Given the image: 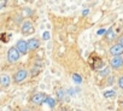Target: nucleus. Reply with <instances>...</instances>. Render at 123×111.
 Masks as SVG:
<instances>
[{"instance_id":"1","label":"nucleus","mask_w":123,"mask_h":111,"mask_svg":"<svg viewBox=\"0 0 123 111\" xmlns=\"http://www.w3.org/2000/svg\"><path fill=\"white\" fill-rule=\"evenodd\" d=\"M21 58V53L18 52V49L16 47H11L7 51V61L10 63H16L17 61H19Z\"/></svg>"},{"instance_id":"2","label":"nucleus","mask_w":123,"mask_h":111,"mask_svg":"<svg viewBox=\"0 0 123 111\" xmlns=\"http://www.w3.org/2000/svg\"><path fill=\"white\" fill-rule=\"evenodd\" d=\"M47 99V95L46 93L43 92H39V93H35L31 98H30V103L34 104V105H41L42 103H45Z\"/></svg>"},{"instance_id":"3","label":"nucleus","mask_w":123,"mask_h":111,"mask_svg":"<svg viewBox=\"0 0 123 111\" xmlns=\"http://www.w3.org/2000/svg\"><path fill=\"white\" fill-rule=\"evenodd\" d=\"M28 71L25 70V69H19V70H17L16 73H15V75H13V81L16 82V83H19V82H22V81H24L27 77H28Z\"/></svg>"},{"instance_id":"4","label":"nucleus","mask_w":123,"mask_h":111,"mask_svg":"<svg viewBox=\"0 0 123 111\" xmlns=\"http://www.w3.org/2000/svg\"><path fill=\"white\" fill-rule=\"evenodd\" d=\"M109 52L112 57H119V56L123 54V46H121L119 43H115L110 47Z\"/></svg>"},{"instance_id":"5","label":"nucleus","mask_w":123,"mask_h":111,"mask_svg":"<svg viewBox=\"0 0 123 111\" xmlns=\"http://www.w3.org/2000/svg\"><path fill=\"white\" fill-rule=\"evenodd\" d=\"M110 67L112 69H119L123 67V57L119 56V57H112L111 61H110Z\"/></svg>"},{"instance_id":"6","label":"nucleus","mask_w":123,"mask_h":111,"mask_svg":"<svg viewBox=\"0 0 123 111\" xmlns=\"http://www.w3.org/2000/svg\"><path fill=\"white\" fill-rule=\"evenodd\" d=\"M21 30L23 34H33L34 33V25L30 21H24L22 23V27H21Z\"/></svg>"},{"instance_id":"7","label":"nucleus","mask_w":123,"mask_h":111,"mask_svg":"<svg viewBox=\"0 0 123 111\" xmlns=\"http://www.w3.org/2000/svg\"><path fill=\"white\" fill-rule=\"evenodd\" d=\"M16 48L18 49V52H19L21 54H25V53L29 51L28 43H27L25 40H18L17 43H16Z\"/></svg>"},{"instance_id":"8","label":"nucleus","mask_w":123,"mask_h":111,"mask_svg":"<svg viewBox=\"0 0 123 111\" xmlns=\"http://www.w3.org/2000/svg\"><path fill=\"white\" fill-rule=\"evenodd\" d=\"M27 43H28V48H29L30 51H34V49L39 48V46H40V41H39L36 37L29 39V40L27 41Z\"/></svg>"},{"instance_id":"9","label":"nucleus","mask_w":123,"mask_h":111,"mask_svg":"<svg viewBox=\"0 0 123 111\" xmlns=\"http://www.w3.org/2000/svg\"><path fill=\"white\" fill-rule=\"evenodd\" d=\"M10 83H11V77H10L7 74L0 76V86H1V87L6 88V87L10 86Z\"/></svg>"},{"instance_id":"10","label":"nucleus","mask_w":123,"mask_h":111,"mask_svg":"<svg viewBox=\"0 0 123 111\" xmlns=\"http://www.w3.org/2000/svg\"><path fill=\"white\" fill-rule=\"evenodd\" d=\"M71 79H73V81H74L76 85H80V83H82V77H81L79 74H73Z\"/></svg>"},{"instance_id":"11","label":"nucleus","mask_w":123,"mask_h":111,"mask_svg":"<svg viewBox=\"0 0 123 111\" xmlns=\"http://www.w3.org/2000/svg\"><path fill=\"white\" fill-rule=\"evenodd\" d=\"M49 107H54L55 106V100L53 99V98H51V97H47V99H46V101H45Z\"/></svg>"},{"instance_id":"12","label":"nucleus","mask_w":123,"mask_h":111,"mask_svg":"<svg viewBox=\"0 0 123 111\" xmlns=\"http://www.w3.org/2000/svg\"><path fill=\"white\" fill-rule=\"evenodd\" d=\"M105 37H106V40H112L113 37H115V31H113V29H110V30H107V33H106V35H105Z\"/></svg>"},{"instance_id":"13","label":"nucleus","mask_w":123,"mask_h":111,"mask_svg":"<svg viewBox=\"0 0 123 111\" xmlns=\"http://www.w3.org/2000/svg\"><path fill=\"white\" fill-rule=\"evenodd\" d=\"M116 92L112 89V91H107V92H104V98H111V97H115Z\"/></svg>"},{"instance_id":"14","label":"nucleus","mask_w":123,"mask_h":111,"mask_svg":"<svg viewBox=\"0 0 123 111\" xmlns=\"http://www.w3.org/2000/svg\"><path fill=\"white\" fill-rule=\"evenodd\" d=\"M57 95H58L59 99H62V98H63V95H64V91L63 89H58L57 91Z\"/></svg>"},{"instance_id":"15","label":"nucleus","mask_w":123,"mask_h":111,"mask_svg":"<svg viewBox=\"0 0 123 111\" xmlns=\"http://www.w3.org/2000/svg\"><path fill=\"white\" fill-rule=\"evenodd\" d=\"M49 37H51V36H49V33H48V31H45V33L42 34V39H43V40H49Z\"/></svg>"},{"instance_id":"16","label":"nucleus","mask_w":123,"mask_h":111,"mask_svg":"<svg viewBox=\"0 0 123 111\" xmlns=\"http://www.w3.org/2000/svg\"><path fill=\"white\" fill-rule=\"evenodd\" d=\"M117 83H118V87L123 89V76H121V77L118 79V82H117Z\"/></svg>"},{"instance_id":"17","label":"nucleus","mask_w":123,"mask_h":111,"mask_svg":"<svg viewBox=\"0 0 123 111\" xmlns=\"http://www.w3.org/2000/svg\"><path fill=\"white\" fill-rule=\"evenodd\" d=\"M106 33H107V31H106L105 29H100V30H98V33H97V34H98V35H103V34H104V35H106Z\"/></svg>"},{"instance_id":"18","label":"nucleus","mask_w":123,"mask_h":111,"mask_svg":"<svg viewBox=\"0 0 123 111\" xmlns=\"http://www.w3.org/2000/svg\"><path fill=\"white\" fill-rule=\"evenodd\" d=\"M117 43H119L121 46H123V35L118 37V42H117Z\"/></svg>"},{"instance_id":"19","label":"nucleus","mask_w":123,"mask_h":111,"mask_svg":"<svg viewBox=\"0 0 123 111\" xmlns=\"http://www.w3.org/2000/svg\"><path fill=\"white\" fill-rule=\"evenodd\" d=\"M82 15H83V16H85V15H88V10H83Z\"/></svg>"},{"instance_id":"20","label":"nucleus","mask_w":123,"mask_h":111,"mask_svg":"<svg viewBox=\"0 0 123 111\" xmlns=\"http://www.w3.org/2000/svg\"><path fill=\"white\" fill-rule=\"evenodd\" d=\"M75 111H81V110H75Z\"/></svg>"},{"instance_id":"21","label":"nucleus","mask_w":123,"mask_h":111,"mask_svg":"<svg viewBox=\"0 0 123 111\" xmlns=\"http://www.w3.org/2000/svg\"><path fill=\"white\" fill-rule=\"evenodd\" d=\"M23 111H29V110H23Z\"/></svg>"},{"instance_id":"22","label":"nucleus","mask_w":123,"mask_h":111,"mask_svg":"<svg viewBox=\"0 0 123 111\" xmlns=\"http://www.w3.org/2000/svg\"><path fill=\"white\" fill-rule=\"evenodd\" d=\"M122 105H123V100H122Z\"/></svg>"}]
</instances>
